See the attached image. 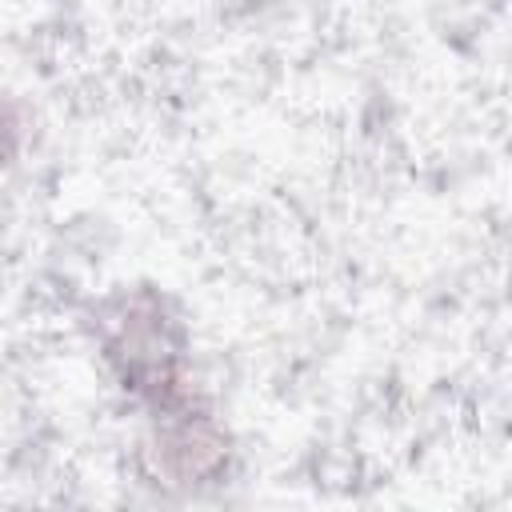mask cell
<instances>
[{
  "label": "cell",
  "mask_w": 512,
  "mask_h": 512,
  "mask_svg": "<svg viewBox=\"0 0 512 512\" xmlns=\"http://www.w3.org/2000/svg\"><path fill=\"white\" fill-rule=\"evenodd\" d=\"M108 356L124 376V388L148 396L164 412L184 396L180 384V336L156 296H132L108 336Z\"/></svg>",
  "instance_id": "6da1fadb"
},
{
  "label": "cell",
  "mask_w": 512,
  "mask_h": 512,
  "mask_svg": "<svg viewBox=\"0 0 512 512\" xmlns=\"http://www.w3.org/2000/svg\"><path fill=\"white\" fill-rule=\"evenodd\" d=\"M224 456H228V444H224L220 428L204 416H184V420L168 424L156 440L160 472L172 476L176 484L208 480L212 472L224 468Z\"/></svg>",
  "instance_id": "7a4b0ae2"
}]
</instances>
